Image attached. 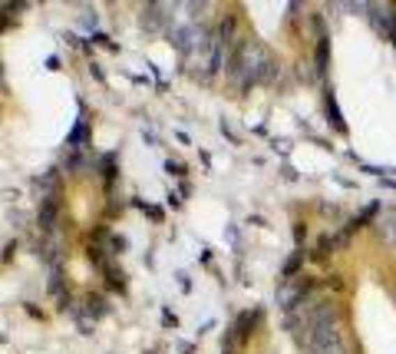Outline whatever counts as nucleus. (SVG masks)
<instances>
[{"instance_id":"nucleus-1","label":"nucleus","mask_w":396,"mask_h":354,"mask_svg":"<svg viewBox=\"0 0 396 354\" xmlns=\"http://www.w3.org/2000/svg\"><path fill=\"white\" fill-rule=\"evenodd\" d=\"M300 344L310 354H344L340 341V325H337V308L330 302H317L304 315V328L297 331Z\"/></svg>"},{"instance_id":"nucleus-2","label":"nucleus","mask_w":396,"mask_h":354,"mask_svg":"<svg viewBox=\"0 0 396 354\" xmlns=\"http://www.w3.org/2000/svg\"><path fill=\"white\" fill-rule=\"evenodd\" d=\"M307 291H310V279H304V275H300V279H284V285L277 288V304L291 315L297 304H304Z\"/></svg>"},{"instance_id":"nucleus-3","label":"nucleus","mask_w":396,"mask_h":354,"mask_svg":"<svg viewBox=\"0 0 396 354\" xmlns=\"http://www.w3.org/2000/svg\"><path fill=\"white\" fill-rule=\"evenodd\" d=\"M393 20H396L393 7H373V24H376V30H380V34H390V37H393V34H396Z\"/></svg>"},{"instance_id":"nucleus-4","label":"nucleus","mask_w":396,"mask_h":354,"mask_svg":"<svg viewBox=\"0 0 396 354\" xmlns=\"http://www.w3.org/2000/svg\"><path fill=\"white\" fill-rule=\"evenodd\" d=\"M165 3H148V7H142V27H146L148 34H155L162 27V20H165Z\"/></svg>"},{"instance_id":"nucleus-5","label":"nucleus","mask_w":396,"mask_h":354,"mask_svg":"<svg viewBox=\"0 0 396 354\" xmlns=\"http://www.w3.org/2000/svg\"><path fill=\"white\" fill-rule=\"evenodd\" d=\"M56 212H60V205H56V199H53V196H47V199H43V205H40V228H43V232H50V228L56 226Z\"/></svg>"},{"instance_id":"nucleus-6","label":"nucleus","mask_w":396,"mask_h":354,"mask_svg":"<svg viewBox=\"0 0 396 354\" xmlns=\"http://www.w3.org/2000/svg\"><path fill=\"white\" fill-rule=\"evenodd\" d=\"M323 106H327V116H330L337 133H346V123H344V116H340V106H337V96L330 87H327V96H323Z\"/></svg>"},{"instance_id":"nucleus-7","label":"nucleus","mask_w":396,"mask_h":354,"mask_svg":"<svg viewBox=\"0 0 396 354\" xmlns=\"http://www.w3.org/2000/svg\"><path fill=\"white\" fill-rule=\"evenodd\" d=\"M254 321H258V311H254V315L247 311V315H241V318H238L235 334H238V341H241V344H245L247 338H251V328H254Z\"/></svg>"},{"instance_id":"nucleus-8","label":"nucleus","mask_w":396,"mask_h":354,"mask_svg":"<svg viewBox=\"0 0 396 354\" xmlns=\"http://www.w3.org/2000/svg\"><path fill=\"white\" fill-rule=\"evenodd\" d=\"M86 311L93 318H102L109 308H106V298H99V295H86Z\"/></svg>"},{"instance_id":"nucleus-9","label":"nucleus","mask_w":396,"mask_h":354,"mask_svg":"<svg viewBox=\"0 0 396 354\" xmlns=\"http://www.w3.org/2000/svg\"><path fill=\"white\" fill-rule=\"evenodd\" d=\"M86 136H89V129H86V119H79V123H76V129L73 133H70V140H66V146H79V142H86Z\"/></svg>"},{"instance_id":"nucleus-10","label":"nucleus","mask_w":396,"mask_h":354,"mask_svg":"<svg viewBox=\"0 0 396 354\" xmlns=\"http://www.w3.org/2000/svg\"><path fill=\"white\" fill-rule=\"evenodd\" d=\"M317 73H327V37H317Z\"/></svg>"},{"instance_id":"nucleus-11","label":"nucleus","mask_w":396,"mask_h":354,"mask_svg":"<svg viewBox=\"0 0 396 354\" xmlns=\"http://www.w3.org/2000/svg\"><path fill=\"white\" fill-rule=\"evenodd\" d=\"M300 262H304V252H294L291 258L284 262V279H297V268H300Z\"/></svg>"},{"instance_id":"nucleus-12","label":"nucleus","mask_w":396,"mask_h":354,"mask_svg":"<svg viewBox=\"0 0 396 354\" xmlns=\"http://www.w3.org/2000/svg\"><path fill=\"white\" fill-rule=\"evenodd\" d=\"M37 186L47 192V196H53V189H56V169H50L43 179H37Z\"/></svg>"},{"instance_id":"nucleus-13","label":"nucleus","mask_w":396,"mask_h":354,"mask_svg":"<svg viewBox=\"0 0 396 354\" xmlns=\"http://www.w3.org/2000/svg\"><path fill=\"white\" fill-rule=\"evenodd\" d=\"M102 272H106V279H109V285H112V288H119V291H123V285H125V281H123V272H116V268H112V265H106V268H102Z\"/></svg>"},{"instance_id":"nucleus-14","label":"nucleus","mask_w":396,"mask_h":354,"mask_svg":"<svg viewBox=\"0 0 396 354\" xmlns=\"http://www.w3.org/2000/svg\"><path fill=\"white\" fill-rule=\"evenodd\" d=\"M99 24V17H96V10H89V13H83V27H89V30H93V27Z\"/></svg>"},{"instance_id":"nucleus-15","label":"nucleus","mask_w":396,"mask_h":354,"mask_svg":"<svg viewBox=\"0 0 396 354\" xmlns=\"http://www.w3.org/2000/svg\"><path fill=\"white\" fill-rule=\"evenodd\" d=\"M165 169H169V172H172V176H182V172H185V169H182V163H172V159H169V163H165Z\"/></svg>"},{"instance_id":"nucleus-16","label":"nucleus","mask_w":396,"mask_h":354,"mask_svg":"<svg viewBox=\"0 0 396 354\" xmlns=\"http://www.w3.org/2000/svg\"><path fill=\"white\" fill-rule=\"evenodd\" d=\"M304 235H307V228L297 226V228H294V239H297V242H304Z\"/></svg>"},{"instance_id":"nucleus-17","label":"nucleus","mask_w":396,"mask_h":354,"mask_svg":"<svg viewBox=\"0 0 396 354\" xmlns=\"http://www.w3.org/2000/svg\"><path fill=\"white\" fill-rule=\"evenodd\" d=\"M393 43H396V34H393Z\"/></svg>"}]
</instances>
